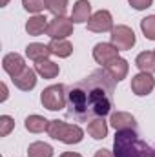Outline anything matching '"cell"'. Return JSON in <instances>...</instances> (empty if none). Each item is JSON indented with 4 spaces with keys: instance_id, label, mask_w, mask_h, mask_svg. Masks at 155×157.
Here are the masks:
<instances>
[{
    "instance_id": "6da1fadb",
    "label": "cell",
    "mask_w": 155,
    "mask_h": 157,
    "mask_svg": "<svg viewBox=\"0 0 155 157\" xmlns=\"http://www.w3.org/2000/svg\"><path fill=\"white\" fill-rule=\"evenodd\" d=\"M115 78L106 70H95L68 91V117L78 122L106 117L113 106Z\"/></svg>"
},
{
    "instance_id": "7a4b0ae2",
    "label": "cell",
    "mask_w": 155,
    "mask_h": 157,
    "mask_svg": "<svg viewBox=\"0 0 155 157\" xmlns=\"http://www.w3.org/2000/svg\"><path fill=\"white\" fill-rule=\"evenodd\" d=\"M113 157H155V150L139 139L137 130H122L113 139Z\"/></svg>"
},
{
    "instance_id": "3957f363",
    "label": "cell",
    "mask_w": 155,
    "mask_h": 157,
    "mask_svg": "<svg viewBox=\"0 0 155 157\" xmlns=\"http://www.w3.org/2000/svg\"><path fill=\"white\" fill-rule=\"evenodd\" d=\"M47 135L55 141H60L64 144H77L82 141L84 137V130L78 126V124H68L64 121H49V126H47Z\"/></svg>"
},
{
    "instance_id": "277c9868",
    "label": "cell",
    "mask_w": 155,
    "mask_h": 157,
    "mask_svg": "<svg viewBox=\"0 0 155 157\" xmlns=\"http://www.w3.org/2000/svg\"><path fill=\"white\" fill-rule=\"evenodd\" d=\"M40 102L44 108H47L49 112H59L68 104V97H66V86L64 84H53L47 86L42 93H40Z\"/></svg>"
},
{
    "instance_id": "5b68a950",
    "label": "cell",
    "mask_w": 155,
    "mask_h": 157,
    "mask_svg": "<svg viewBox=\"0 0 155 157\" xmlns=\"http://www.w3.org/2000/svg\"><path fill=\"white\" fill-rule=\"evenodd\" d=\"M112 44L115 46L119 51L131 49L135 46V33L128 26H117L112 29Z\"/></svg>"
},
{
    "instance_id": "8992f818",
    "label": "cell",
    "mask_w": 155,
    "mask_h": 157,
    "mask_svg": "<svg viewBox=\"0 0 155 157\" xmlns=\"http://www.w3.org/2000/svg\"><path fill=\"white\" fill-rule=\"evenodd\" d=\"M73 33V20L66 17H55L46 29V35L51 39H66Z\"/></svg>"
},
{
    "instance_id": "52a82bcc",
    "label": "cell",
    "mask_w": 155,
    "mask_h": 157,
    "mask_svg": "<svg viewBox=\"0 0 155 157\" xmlns=\"http://www.w3.org/2000/svg\"><path fill=\"white\" fill-rule=\"evenodd\" d=\"M88 29L93 33H106L113 29V17L110 11L100 9L97 13L91 15V18L88 20Z\"/></svg>"
},
{
    "instance_id": "ba28073f",
    "label": "cell",
    "mask_w": 155,
    "mask_h": 157,
    "mask_svg": "<svg viewBox=\"0 0 155 157\" xmlns=\"http://www.w3.org/2000/svg\"><path fill=\"white\" fill-rule=\"evenodd\" d=\"M93 59L97 64L100 66H110L115 59H119V49H117L113 44H108V42H99L95 44L93 48Z\"/></svg>"
},
{
    "instance_id": "9c48e42d",
    "label": "cell",
    "mask_w": 155,
    "mask_h": 157,
    "mask_svg": "<svg viewBox=\"0 0 155 157\" xmlns=\"http://www.w3.org/2000/svg\"><path fill=\"white\" fill-rule=\"evenodd\" d=\"M155 88V78L152 77V73H137L135 77L131 78V91L139 97H144V95H150Z\"/></svg>"
},
{
    "instance_id": "30bf717a",
    "label": "cell",
    "mask_w": 155,
    "mask_h": 157,
    "mask_svg": "<svg viewBox=\"0 0 155 157\" xmlns=\"http://www.w3.org/2000/svg\"><path fill=\"white\" fill-rule=\"evenodd\" d=\"M2 68H4V71H6L11 78L18 77V75L26 70L24 57L18 55V53H7V55L2 59Z\"/></svg>"
},
{
    "instance_id": "8fae6325",
    "label": "cell",
    "mask_w": 155,
    "mask_h": 157,
    "mask_svg": "<svg viewBox=\"0 0 155 157\" xmlns=\"http://www.w3.org/2000/svg\"><path fill=\"white\" fill-rule=\"evenodd\" d=\"M110 124L115 128V132H122V130H137V121L131 113L128 112H115L110 117Z\"/></svg>"
},
{
    "instance_id": "7c38bea8",
    "label": "cell",
    "mask_w": 155,
    "mask_h": 157,
    "mask_svg": "<svg viewBox=\"0 0 155 157\" xmlns=\"http://www.w3.org/2000/svg\"><path fill=\"white\" fill-rule=\"evenodd\" d=\"M11 80H13V84H15L18 90H22V91H31V90L37 86V71L31 70V68H26L18 77L11 78Z\"/></svg>"
},
{
    "instance_id": "4fadbf2b",
    "label": "cell",
    "mask_w": 155,
    "mask_h": 157,
    "mask_svg": "<svg viewBox=\"0 0 155 157\" xmlns=\"http://www.w3.org/2000/svg\"><path fill=\"white\" fill-rule=\"evenodd\" d=\"M91 18V4L88 0H77L71 11V20L73 24H84Z\"/></svg>"
},
{
    "instance_id": "5bb4252c",
    "label": "cell",
    "mask_w": 155,
    "mask_h": 157,
    "mask_svg": "<svg viewBox=\"0 0 155 157\" xmlns=\"http://www.w3.org/2000/svg\"><path fill=\"white\" fill-rule=\"evenodd\" d=\"M47 48H49L51 55H57L60 59H66V57H70L73 53L71 42L66 40V39H51V42L47 44Z\"/></svg>"
},
{
    "instance_id": "9a60e30c",
    "label": "cell",
    "mask_w": 155,
    "mask_h": 157,
    "mask_svg": "<svg viewBox=\"0 0 155 157\" xmlns=\"http://www.w3.org/2000/svg\"><path fill=\"white\" fill-rule=\"evenodd\" d=\"M106 71L115 78L117 82H120V80H124L126 75H128V71H130V64H128L126 59H120V57H119V59H115L110 66H106Z\"/></svg>"
},
{
    "instance_id": "2e32d148",
    "label": "cell",
    "mask_w": 155,
    "mask_h": 157,
    "mask_svg": "<svg viewBox=\"0 0 155 157\" xmlns=\"http://www.w3.org/2000/svg\"><path fill=\"white\" fill-rule=\"evenodd\" d=\"M49 55H51V51H49V48H47L46 44L31 42V44L26 46V57L31 59V60H35V62H39V60H46Z\"/></svg>"
},
{
    "instance_id": "e0dca14e",
    "label": "cell",
    "mask_w": 155,
    "mask_h": 157,
    "mask_svg": "<svg viewBox=\"0 0 155 157\" xmlns=\"http://www.w3.org/2000/svg\"><path fill=\"white\" fill-rule=\"evenodd\" d=\"M47 18L44 17V15H35V17H31L28 22H26V31H28V35H33V37H39L42 35L46 29H47Z\"/></svg>"
},
{
    "instance_id": "ac0fdd59",
    "label": "cell",
    "mask_w": 155,
    "mask_h": 157,
    "mask_svg": "<svg viewBox=\"0 0 155 157\" xmlns=\"http://www.w3.org/2000/svg\"><path fill=\"white\" fill-rule=\"evenodd\" d=\"M135 64L144 73H155V51H142L137 55Z\"/></svg>"
},
{
    "instance_id": "d6986e66",
    "label": "cell",
    "mask_w": 155,
    "mask_h": 157,
    "mask_svg": "<svg viewBox=\"0 0 155 157\" xmlns=\"http://www.w3.org/2000/svg\"><path fill=\"white\" fill-rule=\"evenodd\" d=\"M88 133H89L93 139H97V141L104 139V137L108 135V122L104 121V117L89 121V124H88Z\"/></svg>"
},
{
    "instance_id": "ffe728a7",
    "label": "cell",
    "mask_w": 155,
    "mask_h": 157,
    "mask_svg": "<svg viewBox=\"0 0 155 157\" xmlns=\"http://www.w3.org/2000/svg\"><path fill=\"white\" fill-rule=\"evenodd\" d=\"M35 71L44 78H55L59 75L60 68H59V64H55V62H51V60L46 59V60H39L35 64Z\"/></svg>"
},
{
    "instance_id": "44dd1931",
    "label": "cell",
    "mask_w": 155,
    "mask_h": 157,
    "mask_svg": "<svg viewBox=\"0 0 155 157\" xmlns=\"http://www.w3.org/2000/svg\"><path fill=\"white\" fill-rule=\"evenodd\" d=\"M24 126H26V130L31 132V133H40V132L47 130L49 121L46 117H42V115H29V117L26 119Z\"/></svg>"
},
{
    "instance_id": "7402d4cb",
    "label": "cell",
    "mask_w": 155,
    "mask_h": 157,
    "mask_svg": "<svg viewBox=\"0 0 155 157\" xmlns=\"http://www.w3.org/2000/svg\"><path fill=\"white\" fill-rule=\"evenodd\" d=\"M28 157H53V148L51 144L42 143V141L31 143L28 146Z\"/></svg>"
},
{
    "instance_id": "603a6c76",
    "label": "cell",
    "mask_w": 155,
    "mask_h": 157,
    "mask_svg": "<svg viewBox=\"0 0 155 157\" xmlns=\"http://www.w3.org/2000/svg\"><path fill=\"white\" fill-rule=\"evenodd\" d=\"M46 7L55 17H64L68 11V0H46Z\"/></svg>"
},
{
    "instance_id": "cb8c5ba5",
    "label": "cell",
    "mask_w": 155,
    "mask_h": 157,
    "mask_svg": "<svg viewBox=\"0 0 155 157\" xmlns=\"http://www.w3.org/2000/svg\"><path fill=\"white\" fill-rule=\"evenodd\" d=\"M141 29L148 40H155V15H150L141 20Z\"/></svg>"
},
{
    "instance_id": "d4e9b609",
    "label": "cell",
    "mask_w": 155,
    "mask_h": 157,
    "mask_svg": "<svg viewBox=\"0 0 155 157\" xmlns=\"http://www.w3.org/2000/svg\"><path fill=\"white\" fill-rule=\"evenodd\" d=\"M22 6H24L26 11L39 15L40 11L46 7V0H22Z\"/></svg>"
},
{
    "instance_id": "484cf974",
    "label": "cell",
    "mask_w": 155,
    "mask_h": 157,
    "mask_svg": "<svg viewBox=\"0 0 155 157\" xmlns=\"http://www.w3.org/2000/svg\"><path fill=\"white\" fill-rule=\"evenodd\" d=\"M13 128H15L13 117H9V115H2V117H0V135H2V137L9 135V132H11Z\"/></svg>"
},
{
    "instance_id": "4316f807",
    "label": "cell",
    "mask_w": 155,
    "mask_h": 157,
    "mask_svg": "<svg viewBox=\"0 0 155 157\" xmlns=\"http://www.w3.org/2000/svg\"><path fill=\"white\" fill-rule=\"evenodd\" d=\"M128 2H130V6H131L133 9H137V11L148 9V7L153 4V0H128Z\"/></svg>"
},
{
    "instance_id": "83f0119b",
    "label": "cell",
    "mask_w": 155,
    "mask_h": 157,
    "mask_svg": "<svg viewBox=\"0 0 155 157\" xmlns=\"http://www.w3.org/2000/svg\"><path fill=\"white\" fill-rule=\"evenodd\" d=\"M95 157H113V154H112L110 150L102 148V150H97V152H95Z\"/></svg>"
},
{
    "instance_id": "f1b7e54d",
    "label": "cell",
    "mask_w": 155,
    "mask_h": 157,
    "mask_svg": "<svg viewBox=\"0 0 155 157\" xmlns=\"http://www.w3.org/2000/svg\"><path fill=\"white\" fill-rule=\"evenodd\" d=\"M60 157H82V155L77 154V152H64V154H60Z\"/></svg>"
},
{
    "instance_id": "f546056e",
    "label": "cell",
    "mask_w": 155,
    "mask_h": 157,
    "mask_svg": "<svg viewBox=\"0 0 155 157\" xmlns=\"http://www.w3.org/2000/svg\"><path fill=\"white\" fill-rule=\"evenodd\" d=\"M6 99H7V86H6V84H2V99H0V101L4 102Z\"/></svg>"
},
{
    "instance_id": "4dcf8cb0",
    "label": "cell",
    "mask_w": 155,
    "mask_h": 157,
    "mask_svg": "<svg viewBox=\"0 0 155 157\" xmlns=\"http://www.w3.org/2000/svg\"><path fill=\"white\" fill-rule=\"evenodd\" d=\"M7 4H9V0H2V2H0V6H2V7H6Z\"/></svg>"
}]
</instances>
